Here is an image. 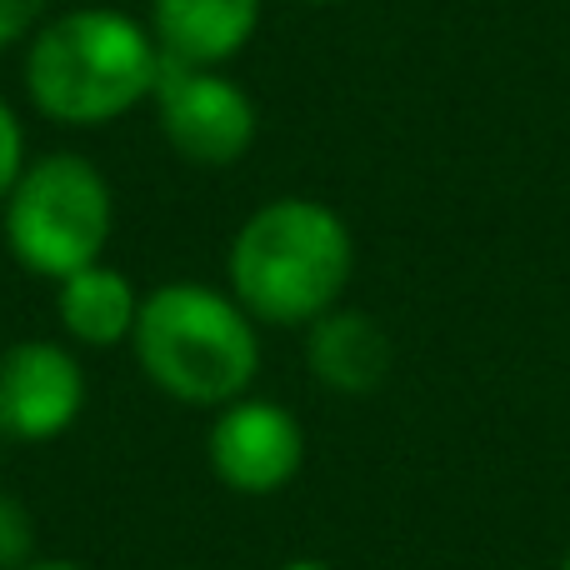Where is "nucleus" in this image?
Here are the masks:
<instances>
[{
  "mask_svg": "<svg viewBox=\"0 0 570 570\" xmlns=\"http://www.w3.org/2000/svg\"><path fill=\"white\" fill-rule=\"evenodd\" d=\"M351 271V226L305 196L261 206L230 246V291L250 321L266 325H315L325 311H335Z\"/></svg>",
  "mask_w": 570,
  "mask_h": 570,
  "instance_id": "nucleus-2",
  "label": "nucleus"
},
{
  "mask_svg": "<svg viewBox=\"0 0 570 570\" xmlns=\"http://www.w3.org/2000/svg\"><path fill=\"white\" fill-rule=\"evenodd\" d=\"M86 405L80 361L56 341H20L0 355V435L6 441H56Z\"/></svg>",
  "mask_w": 570,
  "mask_h": 570,
  "instance_id": "nucleus-7",
  "label": "nucleus"
},
{
  "mask_svg": "<svg viewBox=\"0 0 570 570\" xmlns=\"http://www.w3.org/2000/svg\"><path fill=\"white\" fill-rule=\"evenodd\" d=\"M116 230L110 180L86 156H46L6 196V246L30 276L66 281L96 266Z\"/></svg>",
  "mask_w": 570,
  "mask_h": 570,
  "instance_id": "nucleus-4",
  "label": "nucleus"
},
{
  "mask_svg": "<svg viewBox=\"0 0 570 570\" xmlns=\"http://www.w3.org/2000/svg\"><path fill=\"white\" fill-rule=\"evenodd\" d=\"M156 110L160 130L186 156L190 166H236L256 140V106L230 76L206 66H180V60H160L156 80Z\"/></svg>",
  "mask_w": 570,
  "mask_h": 570,
  "instance_id": "nucleus-5",
  "label": "nucleus"
},
{
  "mask_svg": "<svg viewBox=\"0 0 570 570\" xmlns=\"http://www.w3.org/2000/svg\"><path fill=\"white\" fill-rule=\"evenodd\" d=\"M26 570H80V566H70V561H30Z\"/></svg>",
  "mask_w": 570,
  "mask_h": 570,
  "instance_id": "nucleus-14",
  "label": "nucleus"
},
{
  "mask_svg": "<svg viewBox=\"0 0 570 570\" xmlns=\"http://www.w3.org/2000/svg\"><path fill=\"white\" fill-rule=\"evenodd\" d=\"M160 46L140 20L110 6H80L46 20L26 56V90L60 126H106L156 96Z\"/></svg>",
  "mask_w": 570,
  "mask_h": 570,
  "instance_id": "nucleus-1",
  "label": "nucleus"
},
{
  "mask_svg": "<svg viewBox=\"0 0 570 570\" xmlns=\"http://www.w3.org/2000/svg\"><path fill=\"white\" fill-rule=\"evenodd\" d=\"M36 561V521L16 495L0 491V570H26Z\"/></svg>",
  "mask_w": 570,
  "mask_h": 570,
  "instance_id": "nucleus-11",
  "label": "nucleus"
},
{
  "mask_svg": "<svg viewBox=\"0 0 570 570\" xmlns=\"http://www.w3.org/2000/svg\"><path fill=\"white\" fill-rule=\"evenodd\" d=\"M305 361L311 375L321 385L341 395H371L375 385L391 375V335L381 331V321L365 311H325L311 325V341H305Z\"/></svg>",
  "mask_w": 570,
  "mask_h": 570,
  "instance_id": "nucleus-9",
  "label": "nucleus"
},
{
  "mask_svg": "<svg viewBox=\"0 0 570 570\" xmlns=\"http://www.w3.org/2000/svg\"><path fill=\"white\" fill-rule=\"evenodd\" d=\"M136 361L170 401L186 405H230L246 395L261 365L256 321L236 295L196 281H170L140 301Z\"/></svg>",
  "mask_w": 570,
  "mask_h": 570,
  "instance_id": "nucleus-3",
  "label": "nucleus"
},
{
  "mask_svg": "<svg viewBox=\"0 0 570 570\" xmlns=\"http://www.w3.org/2000/svg\"><path fill=\"white\" fill-rule=\"evenodd\" d=\"M20 170H26V136H20L16 110L0 100V206H6L10 186L20 180Z\"/></svg>",
  "mask_w": 570,
  "mask_h": 570,
  "instance_id": "nucleus-12",
  "label": "nucleus"
},
{
  "mask_svg": "<svg viewBox=\"0 0 570 570\" xmlns=\"http://www.w3.org/2000/svg\"><path fill=\"white\" fill-rule=\"evenodd\" d=\"M305 461V431L276 401H230L210 425V471L236 495H276Z\"/></svg>",
  "mask_w": 570,
  "mask_h": 570,
  "instance_id": "nucleus-6",
  "label": "nucleus"
},
{
  "mask_svg": "<svg viewBox=\"0 0 570 570\" xmlns=\"http://www.w3.org/2000/svg\"><path fill=\"white\" fill-rule=\"evenodd\" d=\"M46 6L50 0H0V50L16 46V40H26L30 30L40 26Z\"/></svg>",
  "mask_w": 570,
  "mask_h": 570,
  "instance_id": "nucleus-13",
  "label": "nucleus"
},
{
  "mask_svg": "<svg viewBox=\"0 0 570 570\" xmlns=\"http://www.w3.org/2000/svg\"><path fill=\"white\" fill-rule=\"evenodd\" d=\"M56 315H60V325H66V335H76L80 345L106 351V345L130 341L136 315H140V295L120 271L96 261V266L56 281Z\"/></svg>",
  "mask_w": 570,
  "mask_h": 570,
  "instance_id": "nucleus-10",
  "label": "nucleus"
},
{
  "mask_svg": "<svg viewBox=\"0 0 570 570\" xmlns=\"http://www.w3.org/2000/svg\"><path fill=\"white\" fill-rule=\"evenodd\" d=\"M285 570H331V566H321V561H291Z\"/></svg>",
  "mask_w": 570,
  "mask_h": 570,
  "instance_id": "nucleus-15",
  "label": "nucleus"
},
{
  "mask_svg": "<svg viewBox=\"0 0 570 570\" xmlns=\"http://www.w3.org/2000/svg\"><path fill=\"white\" fill-rule=\"evenodd\" d=\"M561 570H570V556H566V566H561Z\"/></svg>",
  "mask_w": 570,
  "mask_h": 570,
  "instance_id": "nucleus-16",
  "label": "nucleus"
},
{
  "mask_svg": "<svg viewBox=\"0 0 570 570\" xmlns=\"http://www.w3.org/2000/svg\"><path fill=\"white\" fill-rule=\"evenodd\" d=\"M261 26V0H156L150 36L160 56L180 66L220 70L250 46Z\"/></svg>",
  "mask_w": 570,
  "mask_h": 570,
  "instance_id": "nucleus-8",
  "label": "nucleus"
}]
</instances>
